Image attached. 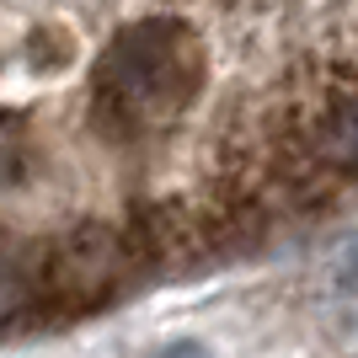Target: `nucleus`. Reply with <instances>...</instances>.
<instances>
[{"instance_id":"f03ea898","label":"nucleus","mask_w":358,"mask_h":358,"mask_svg":"<svg viewBox=\"0 0 358 358\" xmlns=\"http://www.w3.org/2000/svg\"><path fill=\"white\" fill-rule=\"evenodd\" d=\"M134 278H145V268L134 262L118 224L80 220L54 241H43V310H38V321H75V315L102 310L129 294Z\"/></svg>"},{"instance_id":"7ed1b4c3","label":"nucleus","mask_w":358,"mask_h":358,"mask_svg":"<svg viewBox=\"0 0 358 358\" xmlns=\"http://www.w3.org/2000/svg\"><path fill=\"white\" fill-rule=\"evenodd\" d=\"M43 310V241L0 236V331L27 327Z\"/></svg>"},{"instance_id":"f257e3e1","label":"nucleus","mask_w":358,"mask_h":358,"mask_svg":"<svg viewBox=\"0 0 358 358\" xmlns=\"http://www.w3.org/2000/svg\"><path fill=\"white\" fill-rule=\"evenodd\" d=\"M209 86V43L187 16L150 11L129 27H113L86 80L91 129L113 145L145 139L182 113H193Z\"/></svg>"},{"instance_id":"39448f33","label":"nucleus","mask_w":358,"mask_h":358,"mask_svg":"<svg viewBox=\"0 0 358 358\" xmlns=\"http://www.w3.org/2000/svg\"><path fill=\"white\" fill-rule=\"evenodd\" d=\"M155 358H203L193 343H182V348H166V353H155Z\"/></svg>"},{"instance_id":"20e7f679","label":"nucleus","mask_w":358,"mask_h":358,"mask_svg":"<svg viewBox=\"0 0 358 358\" xmlns=\"http://www.w3.org/2000/svg\"><path fill=\"white\" fill-rule=\"evenodd\" d=\"M32 166H38V145H32L27 113L0 107V193L27 187V182H32Z\"/></svg>"}]
</instances>
